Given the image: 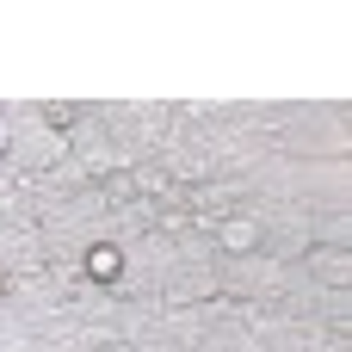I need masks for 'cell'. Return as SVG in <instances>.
Returning <instances> with one entry per match:
<instances>
[{
  "instance_id": "3",
  "label": "cell",
  "mask_w": 352,
  "mask_h": 352,
  "mask_svg": "<svg viewBox=\"0 0 352 352\" xmlns=\"http://www.w3.org/2000/svg\"><path fill=\"white\" fill-rule=\"evenodd\" d=\"M316 272H328V285H346V254H316Z\"/></svg>"
},
{
  "instance_id": "2",
  "label": "cell",
  "mask_w": 352,
  "mask_h": 352,
  "mask_svg": "<svg viewBox=\"0 0 352 352\" xmlns=\"http://www.w3.org/2000/svg\"><path fill=\"white\" fill-rule=\"evenodd\" d=\"M87 272H93V278H118V248H93Z\"/></svg>"
},
{
  "instance_id": "5",
  "label": "cell",
  "mask_w": 352,
  "mask_h": 352,
  "mask_svg": "<svg viewBox=\"0 0 352 352\" xmlns=\"http://www.w3.org/2000/svg\"><path fill=\"white\" fill-rule=\"evenodd\" d=\"M6 148H12V130H6V124H0V155H6Z\"/></svg>"
},
{
  "instance_id": "1",
  "label": "cell",
  "mask_w": 352,
  "mask_h": 352,
  "mask_svg": "<svg viewBox=\"0 0 352 352\" xmlns=\"http://www.w3.org/2000/svg\"><path fill=\"white\" fill-rule=\"evenodd\" d=\"M217 241H223L229 254H254V248H260V223H254V217H223Z\"/></svg>"
},
{
  "instance_id": "4",
  "label": "cell",
  "mask_w": 352,
  "mask_h": 352,
  "mask_svg": "<svg viewBox=\"0 0 352 352\" xmlns=\"http://www.w3.org/2000/svg\"><path fill=\"white\" fill-rule=\"evenodd\" d=\"M43 124H74V105H62V99H56V105H43Z\"/></svg>"
}]
</instances>
